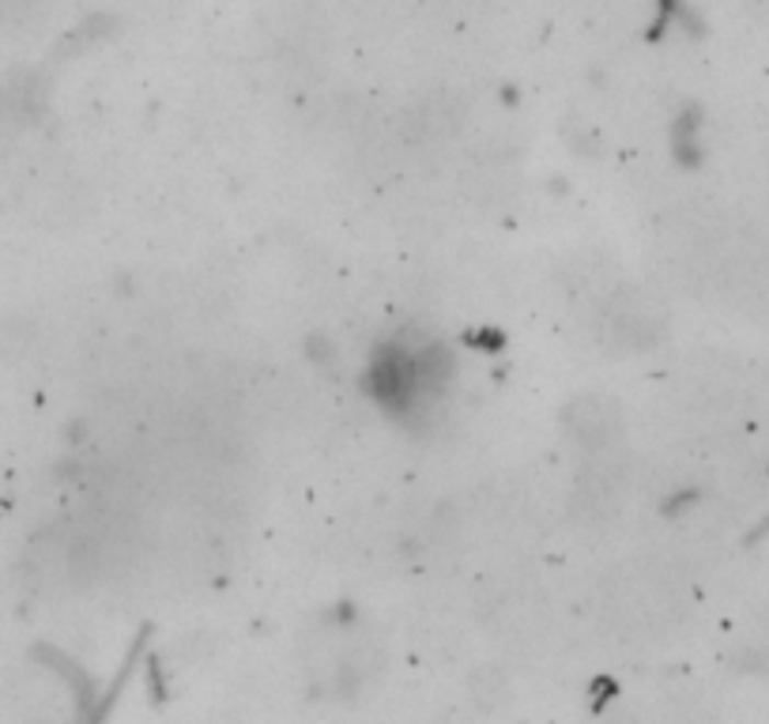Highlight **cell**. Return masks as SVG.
I'll use <instances>...</instances> for the list:
<instances>
[{
    "mask_svg": "<svg viewBox=\"0 0 769 724\" xmlns=\"http://www.w3.org/2000/svg\"><path fill=\"white\" fill-rule=\"evenodd\" d=\"M596 340L611 355H642L653 351L668 332L664 302L642 287H615L611 298L592 314Z\"/></svg>",
    "mask_w": 769,
    "mask_h": 724,
    "instance_id": "1",
    "label": "cell"
},
{
    "mask_svg": "<svg viewBox=\"0 0 769 724\" xmlns=\"http://www.w3.org/2000/svg\"><path fill=\"white\" fill-rule=\"evenodd\" d=\"M563 430L581 453L615 450L626 434L622 404L608 393H581L563 408Z\"/></svg>",
    "mask_w": 769,
    "mask_h": 724,
    "instance_id": "2",
    "label": "cell"
},
{
    "mask_svg": "<svg viewBox=\"0 0 769 724\" xmlns=\"http://www.w3.org/2000/svg\"><path fill=\"white\" fill-rule=\"evenodd\" d=\"M615 272L603 257H592V253H581V257H569L558 272V291H563L566 306L569 309H581V314H596L603 302L611 298L615 291Z\"/></svg>",
    "mask_w": 769,
    "mask_h": 724,
    "instance_id": "3",
    "label": "cell"
},
{
    "mask_svg": "<svg viewBox=\"0 0 769 724\" xmlns=\"http://www.w3.org/2000/svg\"><path fill=\"white\" fill-rule=\"evenodd\" d=\"M468 691L479 705H498L509 698V676L506 668H498V664H483V668H475V676L468 679Z\"/></svg>",
    "mask_w": 769,
    "mask_h": 724,
    "instance_id": "4",
    "label": "cell"
},
{
    "mask_svg": "<svg viewBox=\"0 0 769 724\" xmlns=\"http://www.w3.org/2000/svg\"><path fill=\"white\" fill-rule=\"evenodd\" d=\"M0 106H4V91H0Z\"/></svg>",
    "mask_w": 769,
    "mask_h": 724,
    "instance_id": "5",
    "label": "cell"
}]
</instances>
